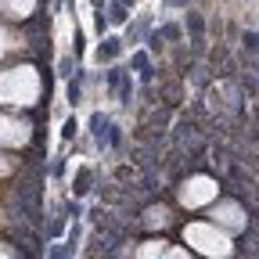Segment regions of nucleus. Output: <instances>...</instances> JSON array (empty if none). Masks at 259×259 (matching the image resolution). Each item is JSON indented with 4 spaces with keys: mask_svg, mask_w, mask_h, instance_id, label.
Returning a JSON list of instances; mask_svg holds the SVG:
<instances>
[{
    "mask_svg": "<svg viewBox=\"0 0 259 259\" xmlns=\"http://www.w3.org/2000/svg\"><path fill=\"white\" fill-rule=\"evenodd\" d=\"M169 259H187V252H173V255H169Z\"/></svg>",
    "mask_w": 259,
    "mask_h": 259,
    "instance_id": "obj_3",
    "label": "nucleus"
},
{
    "mask_svg": "<svg viewBox=\"0 0 259 259\" xmlns=\"http://www.w3.org/2000/svg\"><path fill=\"white\" fill-rule=\"evenodd\" d=\"M212 191H216V187H212L205 177H198V180H191V191L184 187V194H180V198H184V205H198L202 198H209Z\"/></svg>",
    "mask_w": 259,
    "mask_h": 259,
    "instance_id": "obj_1",
    "label": "nucleus"
},
{
    "mask_svg": "<svg viewBox=\"0 0 259 259\" xmlns=\"http://www.w3.org/2000/svg\"><path fill=\"white\" fill-rule=\"evenodd\" d=\"M155 255H162V241H148L141 252V259H155Z\"/></svg>",
    "mask_w": 259,
    "mask_h": 259,
    "instance_id": "obj_2",
    "label": "nucleus"
}]
</instances>
